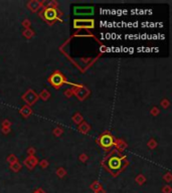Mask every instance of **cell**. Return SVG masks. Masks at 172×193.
<instances>
[{
    "label": "cell",
    "instance_id": "7a4b0ae2",
    "mask_svg": "<svg viewBox=\"0 0 172 193\" xmlns=\"http://www.w3.org/2000/svg\"><path fill=\"white\" fill-rule=\"evenodd\" d=\"M103 140H106V142H102V144L104 145V146H111V144L113 143V140L112 138L110 137V136H104V137L102 138Z\"/></svg>",
    "mask_w": 172,
    "mask_h": 193
},
{
    "label": "cell",
    "instance_id": "6da1fadb",
    "mask_svg": "<svg viewBox=\"0 0 172 193\" xmlns=\"http://www.w3.org/2000/svg\"><path fill=\"white\" fill-rule=\"evenodd\" d=\"M120 163L121 162H120V160L118 158H113L109 162V166L112 169H118L120 167Z\"/></svg>",
    "mask_w": 172,
    "mask_h": 193
}]
</instances>
